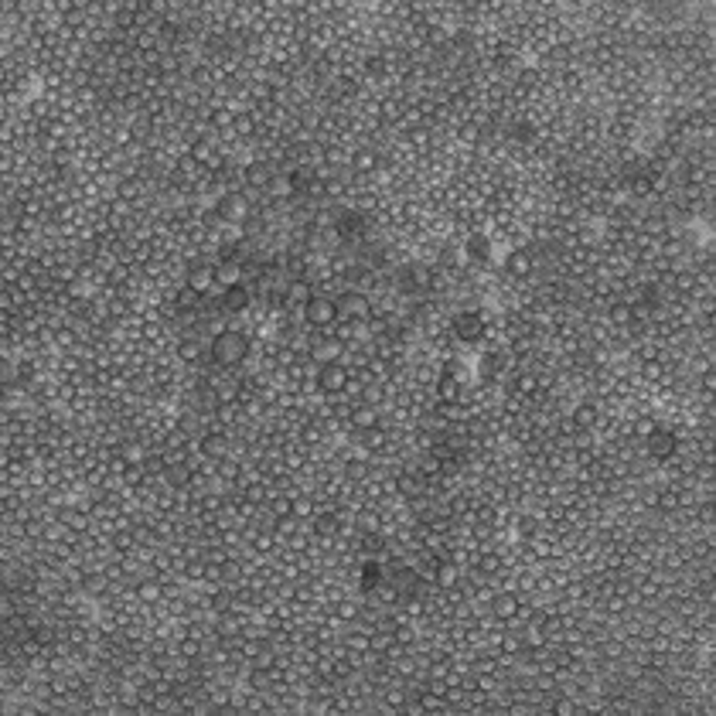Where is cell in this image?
<instances>
[{
    "instance_id": "cell-12",
    "label": "cell",
    "mask_w": 716,
    "mask_h": 716,
    "mask_svg": "<svg viewBox=\"0 0 716 716\" xmlns=\"http://www.w3.org/2000/svg\"><path fill=\"white\" fill-rule=\"evenodd\" d=\"M256 308V293L252 287L243 280V284H229V287H222L218 293V310L222 314H246V310Z\"/></svg>"
},
{
    "instance_id": "cell-16",
    "label": "cell",
    "mask_w": 716,
    "mask_h": 716,
    "mask_svg": "<svg viewBox=\"0 0 716 716\" xmlns=\"http://www.w3.org/2000/svg\"><path fill=\"white\" fill-rule=\"evenodd\" d=\"M566 413H570V420H573V426H577L580 433H590V430H597L604 409H600V403H594V399H580V403H573Z\"/></svg>"
},
{
    "instance_id": "cell-13",
    "label": "cell",
    "mask_w": 716,
    "mask_h": 716,
    "mask_svg": "<svg viewBox=\"0 0 716 716\" xmlns=\"http://www.w3.org/2000/svg\"><path fill=\"white\" fill-rule=\"evenodd\" d=\"M379 164H383V154H379L372 144H362V147L349 151V171H351V177H358V181H366V177L375 175Z\"/></svg>"
},
{
    "instance_id": "cell-6",
    "label": "cell",
    "mask_w": 716,
    "mask_h": 716,
    "mask_svg": "<svg viewBox=\"0 0 716 716\" xmlns=\"http://www.w3.org/2000/svg\"><path fill=\"white\" fill-rule=\"evenodd\" d=\"M536 270H539V259H536V252L529 250V246L519 243V246H512V250L505 252L502 273L512 284H529L536 276Z\"/></svg>"
},
{
    "instance_id": "cell-3",
    "label": "cell",
    "mask_w": 716,
    "mask_h": 716,
    "mask_svg": "<svg viewBox=\"0 0 716 716\" xmlns=\"http://www.w3.org/2000/svg\"><path fill=\"white\" fill-rule=\"evenodd\" d=\"M641 450H645V457H648L652 465H669L672 457L682 454V433H679L676 426L658 424L655 430L641 440Z\"/></svg>"
},
{
    "instance_id": "cell-9",
    "label": "cell",
    "mask_w": 716,
    "mask_h": 716,
    "mask_svg": "<svg viewBox=\"0 0 716 716\" xmlns=\"http://www.w3.org/2000/svg\"><path fill=\"white\" fill-rule=\"evenodd\" d=\"M461 250H465L467 267H488V263H491V256H495V252H491V250H495V235L481 233V229H467Z\"/></svg>"
},
{
    "instance_id": "cell-7",
    "label": "cell",
    "mask_w": 716,
    "mask_h": 716,
    "mask_svg": "<svg viewBox=\"0 0 716 716\" xmlns=\"http://www.w3.org/2000/svg\"><path fill=\"white\" fill-rule=\"evenodd\" d=\"M334 300H338V314H342V321H355V325H368V317H372V293L366 291H338L334 293Z\"/></svg>"
},
{
    "instance_id": "cell-5",
    "label": "cell",
    "mask_w": 716,
    "mask_h": 716,
    "mask_svg": "<svg viewBox=\"0 0 716 716\" xmlns=\"http://www.w3.org/2000/svg\"><path fill=\"white\" fill-rule=\"evenodd\" d=\"M349 383H351V368L345 362H321V366H314V389L325 399L345 396Z\"/></svg>"
},
{
    "instance_id": "cell-10",
    "label": "cell",
    "mask_w": 716,
    "mask_h": 716,
    "mask_svg": "<svg viewBox=\"0 0 716 716\" xmlns=\"http://www.w3.org/2000/svg\"><path fill=\"white\" fill-rule=\"evenodd\" d=\"M523 604L525 597L519 590H495V597L488 604V614L498 621V624H515L523 618Z\"/></svg>"
},
{
    "instance_id": "cell-2",
    "label": "cell",
    "mask_w": 716,
    "mask_h": 716,
    "mask_svg": "<svg viewBox=\"0 0 716 716\" xmlns=\"http://www.w3.org/2000/svg\"><path fill=\"white\" fill-rule=\"evenodd\" d=\"M447 331L454 334V342L474 349V345H481L484 338H488L491 321H488V314H484L481 308H461L447 317Z\"/></svg>"
},
{
    "instance_id": "cell-8",
    "label": "cell",
    "mask_w": 716,
    "mask_h": 716,
    "mask_svg": "<svg viewBox=\"0 0 716 716\" xmlns=\"http://www.w3.org/2000/svg\"><path fill=\"white\" fill-rule=\"evenodd\" d=\"M233 433L229 430H218V426H212V430H202V437H198V457H205V461H226L229 454H233Z\"/></svg>"
},
{
    "instance_id": "cell-14",
    "label": "cell",
    "mask_w": 716,
    "mask_h": 716,
    "mask_svg": "<svg viewBox=\"0 0 716 716\" xmlns=\"http://www.w3.org/2000/svg\"><path fill=\"white\" fill-rule=\"evenodd\" d=\"M314 297V284L308 276H287L284 280V310H304Z\"/></svg>"
},
{
    "instance_id": "cell-11",
    "label": "cell",
    "mask_w": 716,
    "mask_h": 716,
    "mask_svg": "<svg viewBox=\"0 0 716 716\" xmlns=\"http://www.w3.org/2000/svg\"><path fill=\"white\" fill-rule=\"evenodd\" d=\"M185 287H192L194 293L209 297V293L218 287V273H215L212 259H194V263H188V267H185Z\"/></svg>"
},
{
    "instance_id": "cell-1",
    "label": "cell",
    "mask_w": 716,
    "mask_h": 716,
    "mask_svg": "<svg viewBox=\"0 0 716 716\" xmlns=\"http://www.w3.org/2000/svg\"><path fill=\"white\" fill-rule=\"evenodd\" d=\"M252 358V334H246V328H222L218 334L209 338V362L218 372H235V368H246Z\"/></svg>"
},
{
    "instance_id": "cell-15",
    "label": "cell",
    "mask_w": 716,
    "mask_h": 716,
    "mask_svg": "<svg viewBox=\"0 0 716 716\" xmlns=\"http://www.w3.org/2000/svg\"><path fill=\"white\" fill-rule=\"evenodd\" d=\"M349 426L355 433H366L372 426H383V409L368 407L362 399H351V413H349Z\"/></svg>"
},
{
    "instance_id": "cell-17",
    "label": "cell",
    "mask_w": 716,
    "mask_h": 716,
    "mask_svg": "<svg viewBox=\"0 0 716 716\" xmlns=\"http://www.w3.org/2000/svg\"><path fill=\"white\" fill-rule=\"evenodd\" d=\"M638 383H645V386H665L669 383V362L665 358H641Z\"/></svg>"
},
{
    "instance_id": "cell-4",
    "label": "cell",
    "mask_w": 716,
    "mask_h": 716,
    "mask_svg": "<svg viewBox=\"0 0 716 716\" xmlns=\"http://www.w3.org/2000/svg\"><path fill=\"white\" fill-rule=\"evenodd\" d=\"M300 321H304L310 331H331V328H334V325L342 321L334 293H314V297L308 300V308L300 310Z\"/></svg>"
},
{
    "instance_id": "cell-18",
    "label": "cell",
    "mask_w": 716,
    "mask_h": 716,
    "mask_svg": "<svg viewBox=\"0 0 716 716\" xmlns=\"http://www.w3.org/2000/svg\"><path fill=\"white\" fill-rule=\"evenodd\" d=\"M362 611H366V600L362 597H338L331 604V618L338 621V624H349V628L362 618Z\"/></svg>"
}]
</instances>
